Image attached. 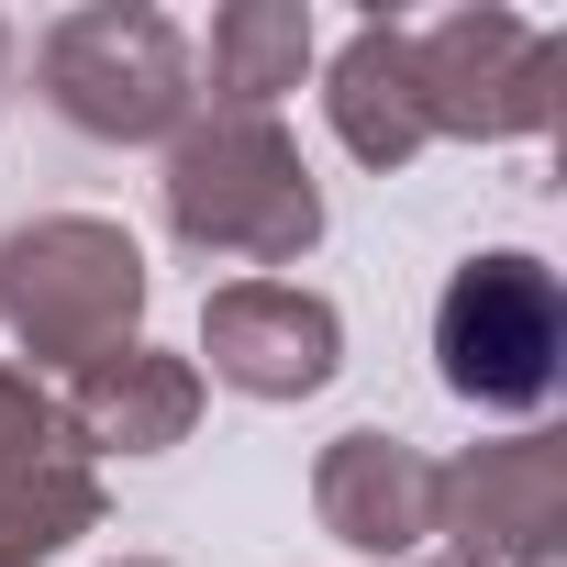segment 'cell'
Returning <instances> with one entry per match:
<instances>
[{"label": "cell", "instance_id": "obj_1", "mask_svg": "<svg viewBox=\"0 0 567 567\" xmlns=\"http://www.w3.org/2000/svg\"><path fill=\"white\" fill-rule=\"evenodd\" d=\"M167 223L200 256L234 267H290L323 234V189L301 167V145L278 134V112H200L167 145Z\"/></svg>", "mask_w": 567, "mask_h": 567}, {"label": "cell", "instance_id": "obj_3", "mask_svg": "<svg viewBox=\"0 0 567 567\" xmlns=\"http://www.w3.org/2000/svg\"><path fill=\"white\" fill-rule=\"evenodd\" d=\"M434 368L478 412H545L567 368V301L545 256H467L434 301Z\"/></svg>", "mask_w": 567, "mask_h": 567}, {"label": "cell", "instance_id": "obj_9", "mask_svg": "<svg viewBox=\"0 0 567 567\" xmlns=\"http://www.w3.org/2000/svg\"><path fill=\"white\" fill-rule=\"evenodd\" d=\"M312 512L357 556H412L434 534V512H445V467H423L401 434H346V445H323Z\"/></svg>", "mask_w": 567, "mask_h": 567}, {"label": "cell", "instance_id": "obj_10", "mask_svg": "<svg viewBox=\"0 0 567 567\" xmlns=\"http://www.w3.org/2000/svg\"><path fill=\"white\" fill-rule=\"evenodd\" d=\"M68 434L79 445H123V456H156L200 423V368L189 357H156V346H112L68 379Z\"/></svg>", "mask_w": 567, "mask_h": 567}, {"label": "cell", "instance_id": "obj_4", "mask_svg": "<svg viewBox=\"0 0 567 567\" xmlns=\"http://www.w3.org/2000/svg\"><path fill=\"white\" fill-rule=\"evenodd\" d=\"M45 101L101 145H145V134H178L200 90L167 12H68L45 34Z\"/></svg>", "mask_w": 567, "mask_h": 567}, {"label": "cell", "instance_id": "obj_8", "mask_svg": "<svg viewBox=\"0 0 567 567\" xmlns=\"http://www.w3.org/2000/svg\"><path fill=\"white\" fill-rule=\"evenodd\" d=\"M434 534L467 545L456 567H489V556H512V567H556V534H567V445H556V434H512V445L445 467V512H434Z\"/></svg>", "mask_w": 567, "mask_h": 567}, {"label": "cell", "instance_id": "obj_6", "mask_svg": "<svg viewBox=\"0 0 567 567\" xmlns=\"http://www.w3.org/2000/svg\"><path fill=\"white\" fill-rule=\"evenodd\" d=\"M200 357L245 401H301V390L334 379L346 323H334L323 290H301V278H223V290L200 301Z\"/></svg>", "mask_w": 567, "mask_h": 567}, {"label": "cell", "instance_id": "obj_7", "mask_svg": "<svg viewBox=\"0 0 567 567\" xmlns=\"http://www.w3.org/2000/svg\"><path fill=\"white\" fill-rule=\"evenodd\" d=\"M90 523H101V478H90L68 412L23 368H0V567H45Z\"/></svg>", "mask_w": 567, "mask_h": 567}, {"label": "cell", "instance_id": "obj_13", "mask_svg": "<svg viewBox=\"0 0 567 567\" xmlns=\"http://www.w3.org/2000/svg\"><path fill=\"white\" fill-rule=\"evenodd\" d=\"M0 56H12V34H0Z\"/></svg>", "mask_w": 567, "mask_h": 567}, {"label": "cell", "instance_id": "obj_14", "mask_svg": "<svg viewBox=\"0 0 567 567\" xmlns=\"http://www.w3.org/2000/svg\"><path fill=\"white\" fill-rule=\"evenodd\" d=\"M123 567H145V556H123Z\"/></svg>", "mask_w": 567, "mask_h": 567}, {"label": "cell", "instance_id": "obj_5", "mask_svg": "<svg viewBox=\"0 0 567 567\" xmlns=\"http://www.w3.org/2000/svg\"><path fill=\"white\" fill-rule=\"evenodd\" d=\"M434 134H534L556 112V34L512 12H445L412 34Z\"/></svg>", "mask_w": 567, "mask_h": 567}, {"label": "cell", "instance_id": "obj_11", "mask_svg": "<svg viewBox=\"0 0 567 567\" xmlns=\"http://www.w3.org/2000/svg\"><path fill=\"white\" fill-rule=\"evenodd\" d=\"M334 134H346V156H368V167H412V156L434 145V123H423V68H412V23H368V34L334 56Z\"/></svg>", "mask_w": 567, "mask_h": 567}, {"label": "cell", "instance_id": "obj_12", "mask_svg": "<svg viewBox=\"0 0 567 567\" xmlns=\"http://www.w3.org/2000/svg\"><path fill=\"white\" fill-rule=\"evenodd\" d=\"M312 68V12L301 0H234L212 12V112H267Z\"/></svg>", "mask_w": 567, "mask_h": 567}, {"label": "cell", "instance_id": "obj_2", "mask_svg": "<svg viewBox=\"0 0 567 567\" xmlns=\"http://www.w3.org/2000/svg\"><path fill=\"white\" fill-rule=\"evenodd\" d=\"M145 312V256L123 223L56 212L34 234H0V346L34 368H90L112 346H134Z\"/></svg>", "mask_w": 567, "mask_h": 567}]
</instances>
